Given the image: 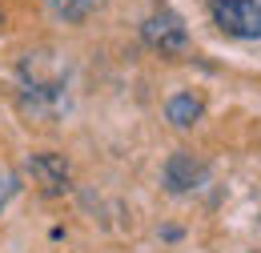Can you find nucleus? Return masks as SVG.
<instances>
[{
    "label": "nucleus",
    "instance_id": "1",
    "mask_svg": "<svg viewBox=\"0 0 261 253\" xmlns=\"http://www.w3.org/2000/svg\"><path fill=\"white\" fill-rule=\"evenodd\" d=\"M213 20L217 29L237 40H257L261 36V0H213Z\"/></svg>",
    "mask_w": 261,
    "mask_h": 253
},
{
    "label": "nucleus",
    "instance_id": "2",
    "mask_svg": "<svg viewBox=\"0 0 261 253\" xmlns=\"http://www.w3.org/2000/svg\"><path fill=\"white\" fill-rule=\"evenodd\" d=\"M145 44H153V48L165 53V57H177V53H185L189 32H185V24H181L177 12L161 8V12H153V16L145 20Z\"/></svg>",
    "mask_w": 261,
    "mask_h": 253
},
{
    "label": "nucleus",
    "instance_id": "3",
    "mask_svg": "<svg viewBox=\"0 0 261 253\" xmlns=\"http://www.w3.org/2000/svg\"><path fill=\"white\" fill-rule=\"evenodd\" d=\"M197 117H201V100H197V96L181 93V96L169 100V121H173V125H193Z\"/></svg>",
    "mask_w": 261,
    "mask_h": 253
},
{
    "label": "nucleus",
    "instance_id": "4",
    "mask_svg": "<svg viewBox=\"0 0 261 253\" xmlns=\"http://www.w3.org/2000/svg\"><path fill=\"white\" fill-rule=\"evenodd\" d=\"M48 8L65 20H85L93 8H100V0H48Z\"/></svg>",
    "mask_w": 261,
    "mask_h": 253
},
{
    "label": "nucleus",
    "instance_id": "5",
    "mask_svg": "<svg viewBox=\"0 0 261 253\" xmlns=\"http://www.w3.org/2000/svg\"><path fill=\"white\" fill-rule=\"evenodd\" d=\"M0 205H4V181H0Z\"/></svg>",
    "mask_w": 261,
    "mask_h": 253
},
{
    "label": "nucleus",
    "instance_id": "6",
    "mask_svg": "<svg viewBox=\"0 0 261 253\" xmlns=\"http://www.w3.org/2000/svg\"><path fill=\"white\" fill-rule=\"evenodd\" d=\"M0 20H4V16H0Z\"/></svg>",
    "mask_w": 261,
    "mask_h": 253
}]
</instances>
